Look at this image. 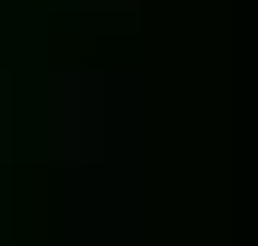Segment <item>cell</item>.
<instances>
[{"label": "cell", "mask_w": 258, "mask_h": 246, "mask_svg": "<svg viewBox=\"0 0 258 246\" xmlns=\"http://www.w3.org/2000/svg\"><path fill=\"white\" fill-rule=\"evenodd\" d=\"M94 12H129V0H94Z\"/></svg>", "instance_id": "obj_2"}, {"label": "cell", "mask_w": 258, "mask_h": 246, "mask_svg": "<svg viewBox=\"0 0 258 246\" xmlns=\"http://www.w3.org/2000/svg\"><path fill=\"white\" fill-rule=\"evenodd\" d=\"M94 129H106V82H59L47 94V141L59 152H94Z\"/></svg>", "instance_id": "obj_1"}]
</instances>
